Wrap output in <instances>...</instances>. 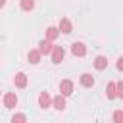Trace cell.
<instances>
[{"mask_svg":"<svg viewBox=\"0 0 123 123\" xmlns=\"http://www.w3.org/2000/svg\"><path fill=\"white\" fill-rule=\"evenodd\" d=\"M71 54L77 56V58H83V56L86 54V46H85L83 42H73V44H71Z\"/></svg>","mask_w":123,"mask_h":123,"instance_id":"obj_3","label":"cell"},{"mask_svg":"<svg viewBox=\"0 0 123 123\" xmlns=\"http://www.w3.org/2000/svg\"><path fill=\"white\" fill-rule=\"evenodd\" d=\"M79 83H81L85 88H90V86H94V77H92L90 73H83V75L79 77Z\"/></svg>","mask_w":123,"mask_h":123,"instance_id":"obj_9","label":"cell"},{"mask_svg":"<svg viewBox=\"0 0 123 123\" xmlns=\"http://www.w3.org/2000/svg\"><path fill=\"white\" fill-rule=\"evenodd\" d=\"M60 92H62L63 96H69V94H73V83H71L69 79H63V81L60 83Z\"/></svg>","mask_w":123,"mask_h":123,"instance_id":"obj_5","label":"cell"},{"mask_svg":"<svg viewBox=\"0 0 123 123\" xmlns=\"http://www.w3.org/2000/svg\"><path fill=\"white\" fill-rule=\"evenodd\" d=\"M113 121H115V123H123V111H121V110H117V111L113 113Z\"/></svg>","mask_w":123,"mask_h":123,"instance_id":"obj_17","label":"cell"},{"mask_svg":"<svg viewBox=\"0 0 123 123\" xmlns=\"http://www.w3.org/2000/svg\"><path fill=\"white\" fill-rule=\"evenodd\" d=\"M0 6H6V0H0Z\"/></svg>","mask_w":123,"mask_h":123,"instance_id":"obj_20","label":"cell"},{"mask_svg":"<svg viewBox=\"0 0 123 123\" xmlns=\"http://www.w3.org/2000/svg\"><path fill=\"white\" fill-rule=\"evenodd\" d=\"M52 100H54V98H50L48 92H40V96H38V106H40L42 110H46V108L52 106Z\"/></svg>","mask_w":123,"mask_h":123,"instance_id":"obj_7","label":"cell"},{"mask_svg":"<svg viewBox=\"0 0 123 123\" xmlns=\"http://www.w3.org/2000/svg\"><path fill=\"white\" fill-rule=\"evenodd\" d=\"M19 6H21V10H23V12H31V10L35 8V0H21V2H19Z\"/></svg>","mask_w":123,"mask_h":123,"instance_id":"obj_15","label":"cell"},{"mask_svg":"<svg viewBox=\"0 0 123 123\" xmlns=\"http://www.w3.org/2000/svg\"><path fill=\"white\" fill-rule=\"evenodd\" d=\"M38 48H40V52H42L44 56H48V54H52V50H54V44H52V40H50V38H44V40H40Z\"/></svg>","mask_w":123,"mask_h":123,"instance_id":"obj_6","label":"cell"},{"mask_svg":"<svg viewBox=\"0 0 123 123\" xmlns=\"http://www.w3.org/2000/svg\"><path fill=\"white\" fill-rule=\"evenodd\" d=\"M115 67H117L119 71H123V58H119V60H117V63H115Z\"/></svg>","mask_w":123,"mask_h":123,"instance_id":"obj_19","label":"cell"},{"mask_svg":"<svg viewBox=\"0 0 123 123\" xmlns=\"http://www.w3.org/2000/svg\"><path fill=\"white\" fill-rule=\"evenodd\" d=\"M2 104H4L6 110H13L17 106V94L15 92H6L4 98H2Z\"/></svg>","mask_w":123,"mask_h":123,"instance_id":"obj_1","label":"cell"},{"mask_svg":"<svg viewBox=\"0 0 123 123\" xmlns=\"http://www.w3.org/2000/svg\"><path fill=\"white\" fill-rule=\"evenodd\" d=\"M117 98H123V81H117Z\"/></svg>","mask_w":123,"mask_h":123,"instance_id":"obj_18","label":"cell"},{"mask_svg":"<svg viewBox=\"0 0 123 123\" xmlns=\"http://www.w3.org/2000/svg\"><path fill=\"white\" fill-rule=\"evenodd\" d=\"M60 33H62L60 29H56V27H48V29H46V38H50V40H56Z\"/></svg>","mask_w":123,"mask_h":123,"instance_id":"obj_14","label":"cell"},{"mask_svg":"<svg viewBox=\"0 0 123 123\" xmlns=\"http://www.w3.org/2000/svg\"><path fill=\"white\" fill-rule=\"evenodd\" d=\"M27 121V117L23 115V113H15L13 117H12V123H25Z\"/></svg>","mask_w":123,"mask_h":123,"instance_id":"obj_16","label":"cell"},{"mask_svg":"<svg viewBox=\"0 0 123 123\" xmlns=\"http://www.w3.org/2000/svg\"><path fill=\"white\" fill-rule=\"evenodd\" d=\"M13 83H15L17 88H25V86H27V75H25V73H17L15 79H13Z\"/></svg>","mask_w":123,"mask_h":123,"instance_id":"obj_13","label":"cell"},{"mask_svg":"<svg viewBox=\"0 0 123 123\" xmlns=\"http://www.w3.org/2000/svg\"><path fill=\"white\" fill-rule=\"evenodd\" d=\"M52 106H54L56 110H60V111H62V110L65 108V96H63V94L60 92V94H58V96H56V98L52 100Z\"/></svg>","mask_w":123,"mask_h":123,"instance_id":"obj_12","label":"cell"},{"mask_svg":"<svg viewBox=\"0 0 123 123\" xmlns=\"http://www.w3.org/2000/svg\"><path fill=\"white\" fill-rule=\"evenodd\" d=\"M106 96H108V100L117 98V83H108V86H106Z\"/></svg>","mask_w":123,"mask_h":123,"instance_id":"obj_11","label":"cell"},{"mask_svg":"<svg viewBox=\"0 0 123 123\" xmlns=\"http://www.w3.org/2000/svg\"><path fill=\"white\" fill-rule=\"evenodd\" d=\"M42 56H44V54L40 52V48H37V50H31V52L27 54V60H29L33 65H37V63L40 62V58H42Z\"/></svg>","mask_w":123,"mask_h":123,"instance_id":"obj_8","label":"cell"},{"mask_svg":"<svg viewBox=\"0 0 123 123\" xmlns=\"http://www.w3.org/2000/svg\"><path fill=\"white\" fill-rule=\"evenodd\" d=\"M58 29H60L63 35H69V33L73 31V25H71V21H69L67 17H62L60 23H58Z\"/></svg>","mask_w":123,"mask_h":123,"instance_id":"obj_4","label":"cell"},{"mask_svg":"<svg viewBox=\"0 0 123 123\" xmlns=\"http://www.w3.org/2000/svg\"><path fill=\"white\" fill-rule=\"evenodd\" d=\"M63 58H65V50L62 46H54V50H52V63H62Z\"/></svg>","mask_w":123,"mask_h":123,"instance_id":"obj_2","label":"cell"},{"mask_svg":"<svg viewBox=\"0 0 123 123\" xmlns=\"http://www.w3.org/2000/svg\"><path fill=\"white\" fill-rule=\"evenodd\" d=\"M94 67H96L98 71H104V69L108 67V58H106V56H96V58H94Z\"/></svg>","mask_w":123,"mask_h":123,"instance_id":"obj_10","label":"cell"}]
</instances>
